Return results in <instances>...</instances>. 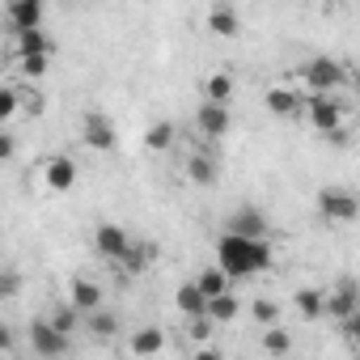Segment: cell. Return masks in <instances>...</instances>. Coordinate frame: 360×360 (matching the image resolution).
Masks as SVG:
<instances>
[{
    "mask_svg": "<svg viewBox=\"0 0 360 360\" xmlns=\"http://www.w3.org/2000/svg\"><path fill=\"white\" fill-rule=\"evenodd\" d=\"M276 318H280L276 301H255V322H259V326H267V322H276Z\"/></svg>",
    "mask_w": 360,
    "mask_h": 360,
    "instance_id": "33",
    "label": "cell"
},
{
    "mask_svg": "<svg viewBox=\"0 0 360 360\" xmlns=\"http://www.w3.org/2000/svg\"><path fill=\"white\" fill-rule=\"evenodd\" d=\"M238 309H242V305H238V297H233V292H229V288H225V292H217V297H208V301H204V318H208V322H212V326H229V322H233V318H238Z\"/></svg>",
    "mask_w": 360,
    "mask_h": 360,
    "instance_id": "13",
    "label": "cell"
},
{
    "mask_svg": "<svg viewBox=\"0 0 360 360\" xmlns=\"http://www.w3.org/2000/svg\"><path fill=\"white\" fill-rule=\"evenodd\" d=\"M195 123H200V131H204L208 140H221V136H229V127H233V110H229V102H204V106L195 110Z\"/></svg>",
    "mask_w": 360,
    "mask_h": 360,
    "instance_id": "6",
    "label": "cell"
},
{
    "mask_svg": "<svg viewBox=\"0 0 360 360\" xmlns=\"http://www.w3.org/2000/svg\"><path fill=\"white\" fill-rule=\"evenodd\" d=\"M259 347H263L267 356H288V352H292V335H288L284 326L267 322V326H263V339H259Z\"/></svg>",
    "mask_w": 360,
    "mask_h": 360,
    "instance_id": "22",
    "label": "cell"
},
{
    "mask_svg": "<svg viewBox=\"0 0 360 360\" xmlns=\"http://www.w3.org/2000/svg\"><path fill=\"white\" fill-rule=\"evenodd\" d=\"M22 284H26L22 271H13V267H9V271H0V301H13V297L22 292Z\"/></svg>",
    "mask_w": 360,
    "mask_h": 360,
    "instance_id": "31",
    "label": "cell"
},
{
    "mask_svg": "<svg viewBox=\"0 0 360 360\" xmlns=\"http://www.w3.org/2000/svg\"><path fill=\"white\" fill-rule=\"evenodd\" d=\"M212 330H217V326H212V322H208L204 314H191V318H187V335H191V339H200V343H204V339H208Z\"/></svg>",
    "mask_w": 360,
    "mask_h": 360,
    "instance_id": "32",
    "label": "cell"
},
{
    "mask_svg": "<svg viewBox=\"0 0 360 360\" xmlns=\"http://www.w3.org/2000/svg\"><path fill=\"white\" fill-rule=\"evenodd\" d=\"M81 326H89V335H98V339H115L119 335V318L110 314V309H89L85 318H81Z\"/></svg>",
    "mask_w": 360,
    "mask_h": 360,
    "instance_id": "19",
    "label": "cell"
},
{
    "mask_svg": "<svg viewBox=\"0 0 360 360\" xmlns=\"http://www.w3.org/2000/svg\"><path fill=\"white\" fill-rule=\"evenodd\" d=\"M0 352H13V330L0 326Z\"/></svg>",
    "mask_w": 360,
    "mask_h": 360,
    "instance_id": "35",
    "label": "cell"
},
{
    "mask_svg": "<svg viewBox=\"0 0 360 360\" xmlns=\"http://www.w3.org/2000/svg\"><path fill=\"white\" fill-rule=\"evenodd\" d=\"M22 60V77L26 81H39V77H47V68H51V56H18Z\"/></svg>",
    "mask_w": 360,
    "mask_h": 360,
    "instance_id": "30",
    "label": "cell"
},
{
    "mask_svg": "<svg viewBox=\"0 0 360 360\" xmlns=\"http://www.w3.org/2000/svg\"><path fill=\"white\" fill-rule=\"evenodd\" d=\"M68 301H72V305L81 309V318H85L89 309H98V305H102V288H98L94 280H85V276H77V280L68 284Z\"/></svg>",
    "mask_w": 360,
    "mask_h": 360,
    "instance_id": "15",
    "label": "cell"
},
{
    "mask_svg": "<svg viewBox=\"0 0 360 360\" xmlns=\"http://www.w3.org/2000/svg\"><path fill=\"white\" fill-rule=\"evenodd\" d=\"M0 68H5V51H0Z\"/></svg>",
    "mask_w": 360,
    "mask_h": 360,
    "instance_id": "36",
    "label": "cell"
},
{
    "mask_svg": "<svg viewBox=\"0 0 360 360\" xmlns=\"http://www.w3.org/2000/svg\"><path fill=\"white\" fill-rule=\"evenodd\" d=\"M165 347V335L157 330V326H144V330H136L131 339H127V352L131 356H157Z\"/></svg>",
    "mask_w": 360,
    "mask_h": 360,
    "instance_id": "20",
    "label": "cell"
},
{
    "mask_svg": "<svg viewBox=\"0 0 360 360\" xmlns=\"http://www.w3.org/2000/svg\"><path fill=\"white\" fill-rule=\"evenodd\" d=\"M233 98V77L229 72H212L204 81V102H229Z\"/></svg>",
    "mask_w": 360,
    "mask_h": 360,
    "instance_id": "25",
    "label": "cell"
},
{
    "mask_svg": "<svg viewBox=\"0 0 360 360\" xmlns=\"http://www.w3.org/2000/svg\"><path fill=\"white\" fill-rule=\"evenodd\" d=\"M318 212H322L326 221H343V225H347V221H356L360 208H356V195H352V191H343V187H322V191H318Z\"/></svg>",
    "mask_w": 360,
    "mask_h": 360,
    "instance_id": "5",
    "label": "cell"
},
{
    "mask_svg": "<svg viewBox=\"0 0 360 360\" xmlns=\"http://www.w3.org/2000/svg\"><path fill=\"white\" fill-rule=\"evenodd\" d=\"M360 309V292H356V280H343L339 288H330L326 292V305H322V318H347V314H356Z\"/></svg>",
    "mask_w": 360,
    "mask_h": 360,
    "instance_id": "10",
    "label": "cell"
},
{
    "mask_svg": "<svg viewBox=\"0 0 360 360\" xmlns=\"http://www.w3.org/2000/svg\"><path fill=\"white\" fill-rule=\"evenodd\" d=\"M229 233H242V238H267V217L259 208H238L229 221H225Z\"/></svg>",
    "mask_w": 360,
    "mask_h": 360,
    "instance_id": "12",
    "label": "cell"
},
{
    "mask_svg": "<svg viewBox=\"0 0 360 360\" xmlns=\"http://www.w3.org/2000/svg\"><path fill=\"white\" fill-rule=\"evenodd\" d=\"M144 148H153V153L174 148V123H169V119H157V123L144 131Z\"/></svg>",
    "mask_w": 360,
    "mask_h": 360,
    "instance_id": "24",
    "label": "cell"
},
{
    "mask_svg": "<svg viewBox=\"0 0 360 360\" xmlns=\"http://www.w3.org/2000/svg\"><path fill=\"white\" fill-rule=\"evenodd\" d=\"M131 246V238H127V229L123 225H110V221H102L98 229H94V250L102 255V259H110V263H119V255Z\"/></svg>",
    "mask_w": 360,
    "mask_h": 360,
    "instance_id": "9",
    "label": "cell"
},
{
    "mask_svg": "<svg viewBox=\"0 0 360 360\" xmlns=\"http://www.w3.org/2000/svg\"><path fill=\"white\" fill-rule=\"evenodd\" d=\"M301 89H292V85H271L267 89V110L276 115V119H297L301 115Z\"/></svg>",
    "mask_w": 360,
    "mask_h": 360,
    "instance_id": "11",
    "label": "cell"
},
{
    "mask_svg": "<svg viewBox=\"0 0 360 360\" xmlns=\"http://www.w3.org/2000/svg\"><path fill=\"white\" fill-rule=\"evenodd\" d=\"M217 267L229 276V280H246V276H259L271 267V246L267 238H242V233H221L217 242Z\"/></svg>",
    "mask_w": 360,
    "mask_h": 360,
    "instance_id": "1",
    "label": "cell"
},
{
    "mask_svg": "<svg viewBox=\"0 0 360 360\" xmlns=\"http://www.w3.org/2000/svg\"><path fill=\"white\" fill-rule=\"evenodd\" d=\"M18 110H22V94L13 85H0V123H9Z\"/></svg>",
    "mask_w": 360,
    "mask_h": 360,
    "instance_id": "29",
    "label": "cell"
},
{
    "mask_svg": "<svg viewBox=\"0 0 360 360\" xmlns=\"http://www.w3.org/2000/svg\"><path fill=\"white\" fill-rule=\"evenodd\" d=\"M301 81H305L309 94H335V89H343L347 68H343L335 56H314V60L301 68Z\"/></svg>",
    "mask_w": 360,
    "mask_h": 360,
    "instance_id": "2",
    "label": "cell"
},
{
    "mask_svg": "<svg viewBox=\"0 0 360 360\" xmlns=\"http://www.w3.org/2000/svg\"><path fill=\"white\" fill-rule=\"evenodd\" d=\"M301 110L309 115V127L322 131V136H330V131L343 127V106L330 94H309V106H301Z\"/></svg>",
    "mask_w": 360,
    "mask_h": 360,
    "instance_id": "4",
    "label": "cell"
},
{
    "mask_svg": "<svg viewBox=\"0 0 360 360\" xmlns=\"http://www.w3.org/2000/svg\"><path fill=\"white\" fill-rule=\"evenodd\" d=\"M204 301H208V297L200 292V284H195V280H187V284H178V292H174V305L183 309L187 318H191V314H204Z\"/></svg>",
    "mask_w": 360,
    "mask_h": 360,
    "instance_id": "23",
    "label": "cell"
},
{
    "mask_svg": "<svg viewBox=\"0 0 360 360\" xmlns=\"http://www.w3.org/2000/svg\"><path fill=\"white\" fill-rule=\"evenodd\" d=\"M47 322H51L56 330H64V335H77V330H81V309H77V305L68 301V305H60V309H56V314H51Z\"/></svg>",
    "mask_w": 360,
    "mask_h": 360,
    "instance_id": "26",
    "label": "cell"
},
{
    "mask_svg": "<svg viewBox=\"0 0 360 360\" xmlns=\"http://www.w3.org/2000/svg\"><path fill=\"white\" fill-rule=\"evenodd\" d=\"M148 259H153V246H136V242L119 255V263H123L127 271H144V267H148Z\"/></svg>",
    "mask_w": 360,
    "mask_h": 360,
    "instance_id": "28",
    "label": "cell"
},
{
    "mask_svg": "<svg viewBox=\"0 0 360 360\" xmlns=\"http://www.w3.org/2000/svg\"><path fill=\"white\" fill-rule=\"evenodd\" d=\"M195 284H200V292H204V297H217V292H225V288H229V276H225L221 267H208V271H200V280H195Z\"/></svg>",
    "mask_w": 360,
    "mask_h": 360,
    "instance_id": "27",
    "label": "cell"
},
{
    "mask_svg": "<svg viewBox=\"0 0 360 360\" xmlns=\"http://www.w3.org/2000/svg\"><path fill=\"white\" fill-rule=\"evenodd\" d=\"M208 30H212L217 39H233V34L242 30V18H238V9H229V5H217V9L208 13Z\"/></svg>",
    "mask_w": 360,
    "mask_h": 360,
    "instance_id": "18",
    "label": "cell"
},
{
    "mask_svg": "<svg viewBox=\"0 0 360 360\" xmlns=\"http://www.w3.org/2000/svg\"><path fill=\"white\" fill-rule=\"evenodd\" d=\"M81 140H85L89 153H110V148H115V123L94 110V115L81 119Z\"/></svg>",
    "mask_w": 360,
    "mask_h": 360,
    "instance_id": "7",
    "label": "cell"
},
{
    "mask_svg": "<svg viewBox=\"0 0 360 360\" xmlns=\"http://www.w3.org/2000/svg\"><path fill=\"white\" fill-rule=\"evenodd\" d=\"M9 22H13V30L43 26V0H13V5H9Z\"/></svg>",
    "mask_w": 360,
    "mask_h": 360,
    "instance_id": "17",
    "label": "cell"
},
{
    "mask_svg": "<svg viewBox=\"0 0 360 360\" xmlns=\"http://www.w3.org/2000/svg\"><path fill=\"white\" fill-rule=\"evenodd\" d=\"M292 305H297V314H301V318H309V322H314V318H322L326 292H322V288H297V292H292Z\"/></svg>",
    "mask_w": 360,
    "mask_h": 360,
    "instance_id": "21",
    "label": "cell"
},
{
    "mask_svg": "<svg viewBox=\"0 0 360 360\" xmlns=\"http://www.w3.org/2000/svg\"><path fill=\"white\" fill-rule=\"evenodd\" d=\"M26 339H30V352H34V356H64V352L72 347V335L56 330L47 318L30 322V326H26Z\"/></svg>",
    "mask_w": 360,
    "mask_h": 360,
    "instance_id": "3",
    "label": "cell"
},
{
    "mask_svg": "<svg viewBox=\"0 0 360 360\" xmlns=\"http://www.w3.org/2000/svg\"><path fill=\"white\" fill-rule=\"evenodd\" d=\"M18 153V136L13 131H5V127H0V161H9Z\"/></svg>",
    "mask_w": 360,
    "mask_h": 360,
    "instance_id": "34",
    "label": "cell"
},
{
    "mask_svg": "<svg viewBox=\"0 0 360 360\" xmlns=\"http://www.w3.org/2000/svg\"><path fill=\"white\" fill-rule=\"evenodd\" d=\"M187 178L195 187H212L217 183V157L212 153H191L187 157Z\"/></svg>",
    "mask_w": 360,
    "mask_h": 360,
    "instance_id": "16",
    "label": "cell"
},
{
    "mask_svg": "<svg viewBox=\"0 0 360 360\" xmlns=\"http://www.w3.org/2000/svg\"><path fill=\"white\" fill-rule=\"evenodd\" d=\"M43 183H47V191H56V195H68L72 187H77V161L72 157H51L47 165H43Z\"/></svg>",
    "mask_w": 360,
    "mask_h": 360,
    "instance_id": "8",
    "label": "cell"
},
{
    "mask_svg": "<svg viewBox=\"0 0 360 360\" xmlns=\"http://www.w3.org/2000/svg\"><path fill=\"white\" fill-rule=\"evenodd\" d=\"M13 34H18V56H56V43L43 34V26H26Z\"/></svg>",
    "mask_w": 360,
    "mask_h": 360,
    "instance_id": "14",
    "label": "cell"
}]
</instances>
